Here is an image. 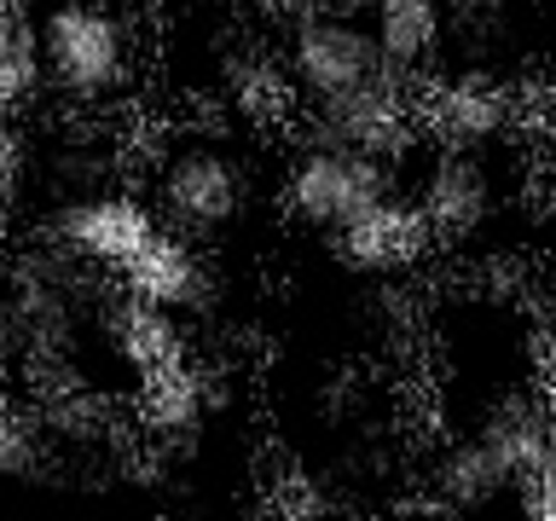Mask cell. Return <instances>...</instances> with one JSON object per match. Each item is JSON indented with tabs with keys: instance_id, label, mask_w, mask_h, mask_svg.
<instances>
[{
	"instance_id": "cell-1",
	"label": "cell",
	"mask_w": 556,
	"mask_h": 521,
	"mask_svg": "<svg viewBox=\"0 0 556 521\" xmlns=\"http://www.w3.org/2000/svg\"><path fill=\"white\" fill-rule=\"evenodd\" d=\"M41 64L59 99L81 111L111 104L134 81V29L111 0H47Z\"/></svg>"
},
{
	"instance_id": "cell-2",
	"label": "cell",
	"mask_w": 556,
	"mask_h": 521,
	"mask_svg": "<svg viewBox=\"0 0 556 521\" xmlns=\"http://www.w3.org/2000/svg\"><path fill=\"white\" fill-rule=\"evenodd\" d=\"M394 191V163H382L371 151H354L330 134H307L295 156L285 163V186L278 203L295 226L307 232H337L354 215H365L371 203H382Z\"/></svg>"
},
{
	"instance_id": "cell-3",
	"label": "cell",
	"mask_w": 556,
	"mask_h": 521,
	"mask_svg": "<svg viewBox=\"0 0 556 521\" xmlns=\"http://www.w3.org/2000/svg\"><path fill=\"white\" fill-rule=\"evenodd\" d=\"M243 203H250V168L215 134L186 139L156 163V208L168 215L174 232L191 238L226 232L243 215Z\"/></svg>"
},
{
	"instance_id": "cell-4",
	"label": "cell",
	"mask_w": 556,
	"mask_h": 521,
	"mask_svg": "<svg viewBox=\"0 0 556 521\" xmlns=\"http://www.w3.org/2000/svg\"><path fill=\"white\" fill-rule=\"evenodd\" d=\"M285 64L295 76V93H302V116L389 76V59H382L377 35L359 29V17H302V24H290Z\"/></svg>"
},
{
	"instance_id": "cell-5",
	"label": "cell",
	"mask_w": 556,
	"mask_h": 521,
	"mask_svg": "<svg viewBox=\"0 0 556 521\" xmlns=\"http://www.w3.org/2000/svg\"><path fill=\"white\" fill-rule=\"evenodd\" d=\"M417 122H424L429 145L452 151H493L498 139H510L516 122V87H504L481 69L464 76H424L417 81Z\"/></svg>"
},
{
	"instance_id": "cell-6",
	"label": "cell",
	"mask_w": 556,
	"mask_h": 521,
	"mask_svg": "<svg viewBox=\"0 0 556 521\" xmlns=\"http://www.w3.org/2000/svg\"><path fill=\"white\" fill-rule=\"evenodd\" d=\"M313 134H330L354 151H371L382 163H400L417 139H424V122H417V81H406L400 69L365 81L359 93H348L325 111H307Z\"/></svg>"
},
{
	"instance_id": "cell-7",
	"label": "cell",
	"mask_w": 556,
	"mask_h": 521,
	"mask_svg": "<svg viewBox=\"0 0 556 521\" xmlns=\"http://www.w3.org/2000/svg\"><path fill=\"white\" fill-rule=\"evenodd\" d=\"M417 208H424L429 232L441 250H464L476 243L498 215V180L481 151H452L434 145L424 180H417Z\"/></svg>"
},
{
	"instance_id": "cell-8",
	"label": "cell",
	"mask_w": 556,
	"mask_h": 521,
	"mask_svg": "<svg viewBox=\"0 0 556 521\" xmlns=\"http://www.w3.org/2000/svg\"><path fill=\"white\" fill-rule=\"evenodd\" d=\"M429 250H441V243H434L417 198H400V191L330 232V255L359 278H406L429 260Z\"/></svg>"
},
{
	"instance_id": "cell-9",
	"label": "cell",
	"mask_w": 556,
	"mask_h": 521,
	"mask_svg": "<svg viewBox=\"0 0 556 521\" xmlns=\"http://www.w3.org/2000/svg\"><path fill=\"white\" fill-rule=\"evenodd\" d=\"M52 238L99 272H122L156 238V208L134 191H87L52 215Z\"/></svg>"
},
{
	"instance_id": "cell-10",
	"label": "cell",
	"mask_w": 556,
	"mask_h": 521,
	"mask_svg": "<svg viewBox=\"0 0 556 521\" xmlns=\"http://www.w3.org/2000/svg\"><path fill=\"white\" fill-rule=\"evenodd\" d=\"M215 377L203 365L174 359L163 371L139 377L134 394V429H146V441L163 452V458H191L208 434V417H215Z\"/></svg>"
},
{
	"instance_id": "cell-11",
	"label": "cell",
	"mask_w": 556,
	"mask_h": 521,
	"mask_svg": "<svg viewBox=\"0 0 556 521\" xmlns=\"http://www.w3.org/2000/svg\"><path fill=\"white\" fill-rule=\"evenodd\" d=\"M116 278L128 290L151 295V302L174 307V313H208L215 307V267L203 260L191 232H174V226H156V238Z\"/></svg>"
},
{
	"instance_id": "cell-12",
	"label": "cell",
	"mask_w": 556,
	"mask_h": 521,
	"mask_svg": "<svg viewBox=\"0 0 556 521\" xmlns=\"http://www.w3.org/2000/svg\"><path fill=\"white\" fill-rule=\"evenodd\" d=\"M99 330H104V342H111V354L128 365L134 377H151V371H163V365L186 359L180 313L151 302V295H139V290H128V284L99 302Z\"/></svg>"
},
{
	"instance_id": "cell-13",
	"label": "cell",
	"mask_w": 556,
	"mask_h": 521,
	"mask_svg": "<svg viewBox=\"0 0 556 521\" xmlns=\"http://www.w3.org/2000/svg\"><path fill=\"white\" fill-rule=\"evenodd\" d=\"M371 35L389 69H400L406 81H424L446 41V7L441 0H382L371 12Z\"/></svg>"
},
{
	"instance_id": "cell-14",
	"label": "cell",
	"mask_w": 556,
	"mask_h": 521,
	"mask_svg": "<svg viewBox=\"0 0 556 521\" xmlns=\"http://www.w3.org/2000/svg\"><path fill=\"white\" fill-rule=\"evenodd\" d=\"M481 441L510 463V475L528 458H539L545 446H556V406H551V389H504L493 406L481 411Z\"/></svg>"
},
{
	"instance_id": "cell-15",
	"label": "cell",
	"mask_w": 556,
	"mask_h": 521,
	"mask_svg": "<svg viewBox=\"0 0 556 521\" xmlns=\"http://www.w3.org/2000/svg\"><path fill=\"white\" fill-rule=\"evenodd\" d=\"M429 486H434V504H441V510H486V504L510 498L516 475L481 434H469V441H452L441 452Z\"/></svg>"
},
{
	"instance_id": "cell-16",
	"label": "cell",
	"mask_w": 556,
	"mask_h": 521,
	"mask_svg": "<svg viewBox=\"0 0 556 521\" xmlns=\"http://www.w3.org/2000/svg\"><path fill=\"white\" fill-rule=\"evenodd\" d=\"M226 111L238 122H255V128H285L302 111L290 64L273 59V52H238L226 64Z\"/></svg>"
},
{
	"instance_id": "cell-17",
	"label": "cell",
	"mask_w": 556,
	"mask_h": 521,
	"mask_svg": "<svg viewBox=\"0 0 556 521\" xmlns=\"http://www.w3.org/2000/svg\"><path fill=\"white\" fill-rule=\"evenodd\" d=\"M41 81V17L29 12V0H0V111H24Z\"/></svg>"
},
{
	"instance_id": "cell-18",
	"label": "cell",
	"mask_w": 556,
	"mask_h": 521,
	"mask_svg": "<svg viewBox=\"0 0 556 521\" xmlns=\"http://www.w3.org/2000/svg\"><path fill=\"white\" fill-rule=\"evenodd\" d=\"M52 434L24 394H0V481H47Z\"/></svg>"
},
{
	"instance_id": "cell-19",
	"label": "cell",
	"mask_w": 556,
	"mask_h": 521,
	"mask_svg": "<svg viewBox=\"0 0 556 521\" xmlns=\"http://www.w3.org/2000/svg\"><path fill=\"white\" fill-rule=\"evenodd\" d=\"M510 498H516L528 516H539V521H556V446H545L539 458H528V463L516 469Z\"/></svg>"
},
{
	"instance_id": "cell-20",
	"label": "cell",
	"mask_w": 556,
	"mask_h": 521,
	"mask_svg": "<svg viewBox=\"0 0 556 521\" xmlns=\"http://www.w3.org/2000/svg\"><path fill=\"white\" fill-rule=\"evenodd\" d=\"M24 174H29V145H24V134H17V122L0 111V208L17 203Z\"/></svg>"
},
{
	"instance_id": "cell-21",
	"label": "cell",
	"mask_w": 556,
	"mask_h": 521,
	"mask_svg": "<svg viewBox=\"0 0 556 521\" xmlns=\"http://www.w3.org/2000/svg\"><path fill=\"white\" fill-rule=\"evenodd\" d=\"M528 354H533V382H539V389H551V394H556V319H545V325L533 330Z\"/></svg>"
},
{
	"instance_id": "cell-22",
	"label": "cell",
	"mask_w": 556,
	"mask_h": 521,
	"mask_svg": "<svg viewBox=\"0 0 556 521\" xmlns=\"http://www.w3.org/2000/svg\"><path fill=\"white\" fill-rule=\"evenodd\" d=\"M545 215H551V226H556V174H551V186H545Z\"/></svg>"
},
{
	"instance_id": "cell-23",
	"label": "cell",
	"mask_w": 556,
	"mask_h": 521,
	"mask_svg": "<svg viewBox=\"0 0 556 521\" xmlns=\"http://www.w3.org/2000/svg\"><path fill=\"white\" fill-rule=\"evenodd\" d=\"M29 7H35V0H29Z\"/></svg>"
}]
</instances>
